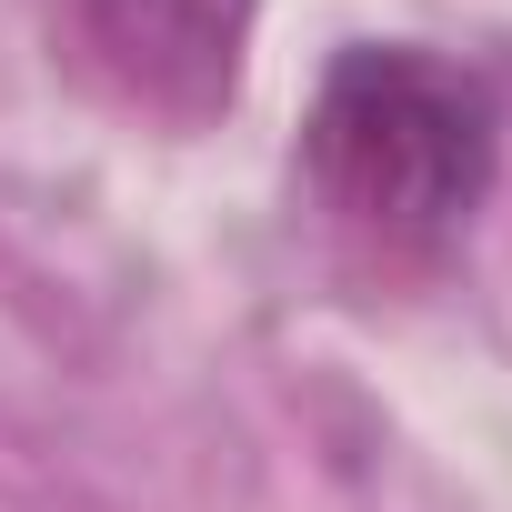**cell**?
Here are the masks:
<instances>
[{
  "label": "cell",
  "instance_id": "6da1fadb",
  "mask_svg": "<svg viewBox=\"0 0 512 512\" xmlns=\"http://www.w3.org/2000/svg\"><path fill=\"white\" fill-rule=\"evenodd\" d=\"M302 181L372 262H432L492 191V91L422 41H352L302 121Z\"/></svg>",
  "mask_w": 512,
  "mask_h": 512
},
{
  "label": "cell",
  "instance_id": "7a4b0ae2",
  "mask_svg": "<svg viewBox=\"0 0 512 512\" xmlns=\"http://www.w3.org/2000/svg\"><path fill=\"white\" fill-rule=\"evenodd\" d=\"M262 0H41L51 61L151 131H211L241 101Z\"/></svg>",
  "mask_w": 512,
  "mask_h": 512
}]
</instances>
